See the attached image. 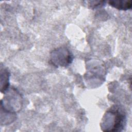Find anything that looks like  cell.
<instances>
[{"label": "cell", "mask_w": 132, "mask_h": 132, "mask_svg": "<svg viewBox=\"0 0 132 132\" xmlns=\"http://www.w3.org/2000/svg\"><path fill=\"white\" fill-rule=\"evenodd\" d=\"M126 123V117L124 110L118 106H114L107 110L101 123L104 131H121Z\"/></svg>", "instance_id": "1"}, {"label": "cell", "mask_w": 132, "mask_h": 132, "mask_svg": "<svg viewBox=\"0 0 132 132\" xmlns=\"http://www.w3.org/2000/svg\"><path fill=\"white\" fill-rule=\"evenodd\" d=\"M10 73L7 68H1V91L3 93H5L9 89V77Z\"/></svg>", "instance_id": "4"}, {"label": "cell", "mask_w": 132, "mask_h": 132, "mask_svg": "<svg viewBox=\"0 0 132 132\" xmlns=\"http://www.w3.org/2000/svg\"><path fill=\"white\" fill-rule=\"evenodd\" d=\"M88 3H89L88 7L92 9L100 8L101 7L104 6L106 2L105 1H88Z\"/></svg>", "instance_id": "6"}, {"label": "cell", "mask_w": 132, "mask_h": 132, "mask_svg": "<svg viewBox=\"0 0 132 132\" xmlns=\"http://www.w3.org/2000/svg\"><path fill=\"white\" fill-rule=\"evenodd\" d=\"M6 93L7 94L4 97V101H1V109L16 114V112L19 111L22 107V97L14 89L10 91L8 89Z\"/></svg>", "instance_id": "3"}, {"label": "cell", "mask_w": 132, "mask_h": 132, "mask_svg": "<svg viewBox=\"0 0 132 132\" xmlns=\"http://www.w3.org/2000/svg\"><path fill=\"white\" fill-rule=\"evenodd\" d=\"M74 56L65 47H60L54 50L51 53L50 63L55 67H67L73 61Z\"/></svg>", "instance_id": "2"}, {"label": "cell", "mask_w": 132, "mask_h": 132, "mask_svg": "<svg viewBox=\"0 0 132 132\" xmlns=\"http://www.w3.org/2000/svg\"><path fill=\"white\" fill-rule=\"evenodd\" d=\"M109 5L119 10H127L130 9L132 7L131 1H110L108 2Z\"/></svg>", "instance_id": "5"}]
</instances>
